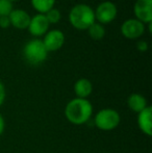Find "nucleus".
<instances>
[{
  "mask_svg": "<svg viewBox=\"0 0 152 153\" xmlns=\"http://www.w3.org/2000/svg\"><path fill=\"white\" fill-rule=\"evenodd\" d=\"M93 115V105L87 99L74 98L65 107V117L74 125L85 124Z\"/></svg>",
  "mask_w": 152,
  "mask_h": 153,
  "instance_id": "nucleus-1",
  "label": "nucleus"
},
{
  "mask_svg": "<svg viewBox=\"0 0 152 153\" xmlns=\"http://www.w3.org/2000/svg\"><path fill=\"white\" fill-rule=\"evenodd\" d=\"M68 19L70 24L78 30H85L94 22H96L94 10L92 6L85 3H78L74 5L70 10Z\"/></svg>",
  "mask_w": 152,
  "mask_h": 153,
  "instance_id": "nucleus-2",
  "label": "nucleus"
},
{
  "mask_svg": "<svg viewBox=\"0 0 152 153\" xmlns=\"http://www.w3.org/2000/svg\"><path fill=\"white\" fill-rule=\"evenodd\" d=\"M48 51L45 48L43 41L40 39L29 40L23 47V55L28 64L33 66L43 64L48 57Z\"/></svg>",
  "mask_w": 152,
  "mask_h": 153,
  "instance_id": "nucleus-3",
  "label": "nucleus"
},
{
  "mask_svg": "<svg viewBox=\"0 0 152 153\" xmlns=\"http://www.w3.org/2000/svg\"><path fill=\"white\" fill-rule=\"evenodd\" d=\"M94 122L98 129L103 131L114 130L121 122L120 114L114 108L100 109L94 118Z\"/></svg>",
  "mask_w": 152,
  "mask_h": 153,
  "instance_id": "nucleus-4",
  "label": "nucleus"
},
{
  "mask_svg": "<svg viewBox=\"0 0 152 153\" xmlns=\"http://www.w3.org/2000/svg\"><path fill=\"white\" fill-rule=\"evenodd\" d=\"M95 20L102 25L110 24L117 18L118 7L112 1H103L99 3L94 10Z\"/></svg>",
  "mask_w": 152,
  "mask_h": 153,
  "instance_id": "nucleus-5",
  "label": "nucleus"
},
{
  "mask_svg": "<svg viewBox=\"0 0 152 153\" xmlns=\"http://www.w3.org/2000/svg\"><path fill=\"white\" fill-rule=\"evenodd\" d=\"M146 27L145 24L136 18L127 19L121 25V33L128 40H136L144 34Z\"/></svg>",
  "mask_w": 152,
  "mask_h": 153,
  "instance_id": "nucleus-6",
  "label": "nucleus"
},
{
  "mask_svg": "<svg viewBox=\"0 0 152 153\" xmlns=\"http://www.w3.org/2000/svg\"><path fill=\"white\" fill-rule=\"evenodd\" d=\"M65 40V33L62 30H59V29H49L44 34V39L42 41L48 52H55L64 46Z\"/></svg>",
  "mask_w": 152,
  "mask_h": 153,
  "instance_id": "nucleus-7",
  "label": "nucleus"
},
{
  "mask_svg": "<svg viewBox=\"0 0 152 153\" xmlns=\"http://www.w3.org/2000/svg\"><path fill=\"white\" fill-rule=\"evenodd\" d=\"M133 14L136 20L144 24L152 22V0H136L133 5Z\"/></svg>",
  "mask_w": 152,
  "mask_h": 153,
  "instance_id": "nucleus-8",
  "label": "nucleus"
},
{
  "mask_svg": "<svg viewBox=\"0 0 152 153\" xmlns=\"http://www.w3.org/2000/svg\"><path fill=\"white\" fill-rule=\"evenodd\" d=\"M49 26L50 24L46 19V16L43 14H37L30 18V22H29L27 29L29 30L31 36L37 39L44 36L49 30Z\"/></svg>",
  "mask_w": 152,
  "mask_h": 153,
  "instance_id": "nucleus-9",
  "label": "nucleus"
},
{
  "mask_svg": "<svg viewBox=\"0 0 152 153\" xmlns=\"http://www.w3.org/2000/svg\"><path fill=\"white\" fill-rule=\"evenodd\" d=\"M30 18L31 17L29 16L28 13L22 8L13 10L8 15L10 25L18 29H26L30 22Z\"/></svg>",
  "mask_w": 152,
  "mask_h": 153,
  "instance_id": "nucleus-10",
  "label": "nucleus"
},
{
  "mask_svg": "<svg viewBox=\"0 0 152 153\" xmlns=\"http://www.w3.org/2000/svg\"><path fill=\"white\" fill-rule=\"evenodd\" d=\"M138 126L140 130L147 137L152 134V107L147 106L138 114Z\"/></svg>",
  "mask_w": 152,
  "mask_h": 153,
  "instance_id": "nucleus-11",
  "label": "nucleus"
},
{
  "mask_svg": "<svg viewBox=\"0 0 152 153\" xmlns=\"http://www.w3.org/2000/svg\"><path fill=\"white\" fill-rule=\"evenodd\" d=\"M74 93L76 95V98L87 99V97L91 96L93 93V85L91 80L87 78H79L74 83Z\"/></svg>",
  "mask_w": 152,
  "mask_h": 153,
  "instance_id": "nucleus-12",
  "label": "nucleus"
},
{
  "mask_svg": "<svg viewBox=\"0 0 152 153\" xmlns=\"http://www.w3.org/2000/svg\"><path fill=\"white\" fill-rule=\"evenodd\" d=\"M127 105L133 113H141L143 109H145L148 104H147V99L145 98L143 95L138 94V93H133L131 94L127 99Z\"/></svg>",
  "mask_w": 152,
  "mask_h": 153,
  "instance_id": "nucleus-13",
  "label": "nucleus"
},
{
  "mask_svg": "<svg viewBox=\"0 0 152 153\" xmlns=\"http://www.w3.org/2000/svg\"><path fill=\"white\" fill-rule=\"evenodd\" d=\"M55 1L56 0H30V3L33 10L38 12V14L45 15L48 10L54 7Z\"/></svg>",
  "mask_w": 152,
  "mask_h": 153,
  "instance_id": "nucleus-14",
  "label": "nucleus"
},
{
  "mask_svg": "<svg viewBox=\"0 0 152 153\" xmlns=\"http://www.w3.org/2000/svg\"><path fill=\"white\" fill-rule=\"evenodd\" d=\"M89 32V36H91L92 40L94 41H100L105 36V28L104 25L100 24L98 22H94L89 28L87 29Z\"/></svg>",
  "mask_w": 152,
  "mask_h": 153,
  "instance_id": "nucleus-15",
  "label": "nucleus"
},
{
  "mask_svg": "<svg viewBox=\"0 0 152 153\" xmlns=\"http://www.w3.org/2000/svg\"><path fill=\"white\" fill-rule=\"evenodd\" d=\"M45 16H46V19L48 20L49 24H56V23H59V21H61L62 13L59 12V10L53 7V8H51L50 10H48V12L45 14Z\"/></svg>",
  "mask_w": 152,
  "mask_h": 153,
  "instance_id": "nucleus-16",
  "label": "nucleus"
},
{
  "mask_svg": "<svg viewBox=\"0 0 152 153\" xmlns=\"http://www.w3.org/2000/svg\"><path fill=\"white\" fill-rule=\"evenodd\" d=\"M13 10L12 2L8 0H0V17H7Z\"/></svg>",
  "mask_w": 152,
  "mask_h": 153,
  "instance_id": "nucleus-17",
  "label": "nucleus"
},
{
  "mask_svg": "<svg viewBox=\"0 0 152 153\" xmlns=\"http://www.w3.org/2000/svg\"><path fill=\"white\" fill-rule=\"evenodd\" d=\"M148 48H149V45L146 41L139 40L138 42H136V49H138L139 51H141V52H146V51L148 50Z\"/></svg>",
  "mask_w": 152,
  "mask_h": 153,
  "instance_id": "nucleus-18",
  "label": "nucleus"
},
{
  "mask_svg": "<svg viewBox=\"0 0 152 153\" xmlns=\"http://www.w3.org/2000/svg\"><path fill=\"white\" fill-rule=\"evenodd\" d=\"M5 96H6V91H5V87L2 83V81L0 80V106L3 104L4 100H5Z\"/></svg>",
  "mask_w": 152,
  "mask_h": 153,
  "instance_id": "nucleus-19",
  "label": "nucleus"
},
{
  "mask_svg": "<svg viewBox=\"0 0 152 153\" xmlns=\"http://www.w3.org/2000/svg\"><path fill=\"white\" fill-rule=\"evenodd\" d=\"M10 26V19L7 17H0V27L1 28H8Z\"/></svg>",
  "mask_w": 152,
  "mask_h": 153,
  "instance_id": "nucleus-20",
  "label": "nucleus"
},
{
  "mask_svg": "<svg viewBox=\"0 0 152 153\" xmlns=\"http://www.w3.org/2000/svg\"><path fill=\"white\" fill-rule=\"evenodd\" d=\"M4 128H5V122H4V119L2 117V115L0 114V135L3 133Z\"/></svg>",
  "mask_w": 152,
  "mask_h": 153,
  "instance_id": "nucleus-21",
  "label": "nucleus"
},
{
  "mask_svg": "<svg viewBox=\"0 0 152 153\" xmlns=\"http://www.w3.org/2000/svg\"><path fill=\"white\" fill-rule=\"evenodd\" d=\"M148 31L150 32H152V22H150V23H148Z\"/></svg>",
  "mask_w": 152,
  "mask_h": 153,
  "instance_id": "nucleus-22",
  "label": "nucleus"
},
{
  "mask_svg": "<svg viewBox=\"0 0 152 153\" xmlns=\"http://www.w3.org/2000/svg\"><path fill=\"white\" fill-rule=\"evenodd\" d=\"M8 1H10L13 3V2H15V1H18V0H8Z\"/></svg>",
  "mask_w": 152,
  "mask_h": 153,
  "instance_id": "nucleus-23",
  "label": "nucleus"
}]
</instances>
